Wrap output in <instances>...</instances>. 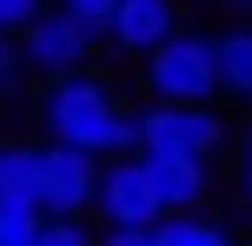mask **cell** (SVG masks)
Wrapping results in <instances>:
<instances>
[{
    "mask_svg": "<svg viewBox=\"0 0 252 246\" xmlns=\"http://www.w3.org/2000/svg\"><path fill=\"white\" fill-rule=\"evenodd\" d=\"M40 127L47 140L66 146H87V153L113 160V153H139V127L133 113L113 100V87L93 73H53L47 93H40Z\"/></svg>",
    "mask_w": 252,
    "mask_h": 246,
    "instance_id": "1",
    "label": "cell"
},
{
    "mask_svg": "<svg viewBox=\"0 0 252 246\" xmlns=\"http://www.w3.org/2000/svg\"><path fill=\"white\" fill-rule=\"evenodd\" d=\"M133 127H139V153L166 146V153L213 160L219 146H226V120L213 113V100H153V106L133 113Z\"/></svg>",
    "mask_w": 252,
    "mask_h": 246,
    "instance_id": "2",
    "label": "cell"
},
{
    "mask_svg": "<svg viewBox=\"0 0 252 246\" xmlns=\"http://www.w3.org/2000/svg\"><path fill=\"white\" fill-rule=\"evenodd\" d=\"M146 87L153 100H213L219 93V53L206 34H173L146 53Z\"/></svg>",
    "mask_w": 252,
    "mask_h": 246,
    "instance_id": "3",
    "label": "cell"
},
{
    "mask_svg": "<svg viewBox=\"0 0 252 246\" xmlns=\"http://www.w3.org/2000/svg\"><path fill=\"white\" fill-rule=\"evenodd\" d=\"M93 47H100V34L66 7H47V13H33V27H20V60L33 73H47V80L53 73H80Z\"/></svg>",
    "mask_w": 252,
    "mask_h": 246,
    "instance_id": "4",
    "label": "cell"
},
{
    "mask_svg": "<svg viewBox=\"0 0 252 246\" xmlns=\"http://www.w3.org/2000/svg\"><path fill=\"white\" fill-rule=\"evenodd\" d=\"M40 213H87L93 207V186H100V153L87 146H66V140H47L40 146Z\"/></svg>",
    "mask_w": 252,
    "mask_h": 246,
    "instance_id": "5",
    "label": "cell"
},
{
    "mask_svg": "<svg viewBox=\"0 0 252 246\" xmlns=\"http://www.w3.org/2000/svg\"><path fill=\"white\" fill-rule=\"evenodd\" d=\"M93 207L106 213V226H153V220H166V207H159V193H153L139 153H113V167H100Z\"/></svg>",
    "mask_w": 252,
    "mask_h": 246,
    "instance_id": "6",
    "label": "cell"
},
{
    "mask_svg": "<svg viewBox=\"0 0 252 246\" xmlns=\"http://www.w3.org/2000/svg\"><path fill=\"white\" fill-rule=\"evenodd\" d=\"M173 34H179V7L173 0H113V13H106V40L120 53H153Z\"/></svg>",
    "mask_w": 252,
    "mask_h": 246,
    "instance_id": "7",
    "label": "cell"
},
{
    "mask_svg": "<svg viewBox=\"0 0 252 246\" xmlns=\"http://www.w3.org/2000/svg\"><path fill=\"white\" fill-rule=\"evenodd\" d=\"M139 160H146V180H153V193H159L166 213H186V207H199V200L213 193V173H206L199 153H166V146H153V153H139Z\"/></svg>",
    "mask_w": 252,
    "mask_h": 246,
    "instance_id": "8",
    "label": "cell"
},
{
    "mask_svg": "<svg viewBox=\"0 0 252 246\" xmlns=\"http://www.w3.org/2000/svg\"><path fill=\"white\" fill-rule=\"evenodd\" d=\"M40 146H20V140H0V207H40Z\"/></svg>",
    "mask_w": 252,
    "mask_h": 246,
    "instance_id": "9",
    "label": "cell"
},
{
    "mask_svg": "<svg viewBox=\"0 0 252 246\" xmlns=\"http://www.w3.org/2000/svg\"><path fill=\"white\" fill-rule=\"evenodd\" d=\"M213 53H219V93L252 100V27L219 34V40H213Z\"/></svg>",
    "mask_w": 252,
    "mask_h": 246,
    "instance_id": "10",
    "label": "cell"
},
{
    "mask_svg": "<svg viewBox=\"0 0 252 246\" xmlns=\"http://www.w3.org/2000/svg\"><path fill=\"white\" fill-rule=\"evenodd\" d=\"M159 246H232V233L219 220H206V213H166V226H159Z\"/></svg>",
    "mask_w": 252,
    "mask_h": 246,
    "instance_id": "11",
    "label": "cell"
},
{
    "mask_svg": "<svg viewBox=\"0 0 252 246\" xmlns=\"http://www.w3.org/2000/svg\"><path fill=\"white\" fill-rule=\"evenodd\" d=\"M40 207H0V246H40Z\"/></svg>",
    "mask_w": 252,
    "mask_h": 246,
    "instance_id": "12",
    "label": "cell"
},
{
    "mask_svg": "<svg viewBox=\"0 0 252 246\" xmlns=\"http://www.w3.org/2000/svg\"><path fill=\"white\" fill-rule=\"evenodd\" d=\"M40 246H93V233L80 226V213H47L40 220Z\"/></svg>",
    "mask_w": 252,
    "mask_h": 246,
    "instance_id": "13",
    "label": "cell"
},
{
    "mask_svg": "<svg viewBox=\"0 0 252 246\" xmlns=\"http://www.w3.org/2000/svg\"><path fill=\"white\" fill-rule=\"evenodd\" d=\"M33 13H47V0H0V34L33 27Z\"/></svg>",
    "mask_w": 252,
    "mask_h": 246,
    "instance_id": "14",
    "label": "cell"
},
{
    "mask_svg": "<svg viewBox=\"0 0 252 246\" xmlns=\"http://www.w3.org/2000/svg\"><path fill=\"white\" fill-rule=\"evenodd\" d=\"M100 246H159V220L153 226H106Z\"/></svg>",
    "mask_w": 252,
    "mask_h": 246,
    "instance_id": "15",
    "label": "cell"
},
{
    "mask_svg": "<svg viewBox=\"0 0 252 246\" xmlns=\"http://www.w3.org/2000/svg\"><path fill=\"white\" fill-rule=\"evenodd\" d=\"M60 7H66V13H80V20H87L93 34L106 40V13H113V0H60Z\"/></svg>",
    "mask_w": 252,
    "mask_h": 246,
    "instance_id": "16",
    "label": "cell"
},
{
    "mask_svg": "<svg viewBox=\"0 0 252 246\" xmlns=\"http://www.w3.org/2000/svg\"><path fill=\"white\" fill-rule=\"evenodd\" d=\"M13 67H20V53H13V34H0V87H13Z\"/></svg>",
    "mask_w": 252,
    "mask_h": 246,
    "instance_id": "17",
    "label": "cell"
},
{
    "mask_svg": "<svg viewBox=\"0 0 252 246\" xmlns=\"http://www.w3.org/2000/svg\"><path fill=\"white\" fill-rule=\"evenodd\" d=\"M239 200L252 207V146H246V160H239Z\"/></svg>",
    "mask_w": 252,
    "mask_h": 246,
    "instance_id": "18",
    "label": "cell"
},
{
    "mask_svg": "<svg viewBox=\"0 0 252 246\" xmlns=\"http://www.w3.org/2000/svg\"><path fill=\"white\" fill-rule=\"evenodd\" d=\"M232 246H252V240H232Z\"/></svg>",
    "mask_w": 252,
    "mask_h": 246,
    "instance_id": "19",
    "label": "cell"
},
{
    "mask_svg": "<svg viewBox=\"0 0 252 246\" xmlns=\"http://www.w3.org/2000/svg\"><path fill=\"white\" fill-rule=\"evenodd\" d=\"M246 7H252V0H246Z\"/></svg>",
    "mask_w": 252,
    "mask_h": 246,
    "instance_id": "20",
    "label": "cell"
}]
</instances>
